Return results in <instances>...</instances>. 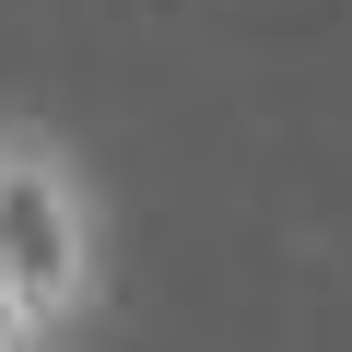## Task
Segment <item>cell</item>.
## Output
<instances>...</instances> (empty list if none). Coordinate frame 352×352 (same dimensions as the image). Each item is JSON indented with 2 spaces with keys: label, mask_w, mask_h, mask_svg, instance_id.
<instances>
[{
  "label": "cell",
  "mask_w": 352,
  "mask_h": 352,
  "mask_svg": "<svg viewBox=\"0 0 352 352\" xmlns=\"http://www.w3.org/2000/svg\"><path fill=\"white\" fill-rule=\"evenodd\" d=\"M0 282L47 317V340L106 305V200L82 153L36 118H0Z\"/></svg>",
  "instance_id": "6da1fadb"
},
{
  "label": "cell",
  "mask_w": 352,
  "mask_h": 352,
  "mask_svg": "<svg viewBox=\"0 0 352 352\" xmlns=\"http://www.w3.org/2000/svg\"><path fill=\"white\" fill-rule=\"evenodd\" d=\"M0 352H59V340H47V317H36L12 282H0Z\"/></svg>",
  "instance_id": "7a4b0ae2"
}]
</instances>
